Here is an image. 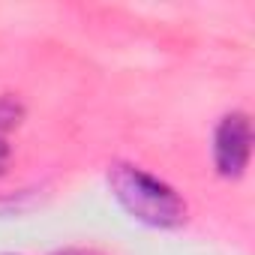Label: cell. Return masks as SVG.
I'll use <instances>...</instances> for the list:
<instances>
[{
    "instance_id": "1",
    "label": "cell",
    "mask_w": 255,
    "mask_h": 255,
    "mask_svg": "<svg viewBox=\"0 0 255 255\" xmlns=\"http://www.w3.org/2000/svg\"><path fill=\"white\" fill-rule=\"evenodd\" d=\"M108 186L126 213L150 228H177L186 219V201L138 165L114 162L108 168Z\"/></svg>"
},
{
    "instance_id": "2",
    "label": "cell",
    "mask_w": 255,
    "mask_h": 255,
    "mask_svg": "<svg viewBox=\"0 0 255 255\" xmlns=\"http://www.w3.org/2000/svg\"><path fill=\"white\" fill-rule=\"evenodd\" d=\"M249 153H252V126L249 117L243 111H231L219 120L216 135H213V162L216 171L228 180H237L246 165H249Z\"/></svg>"
},
{
    "instance_id": "3",
    "label": "cell",
    "mask_w": 255,
    "mask_h": 255,
    "mask_svg": "<svg viewBox=\"0 0 255 255\" xmlns=\"http://www.w3.org/2000/svg\"><path fill=\"white\" fill-rule=\"evenodd\" d=\"M24 117V105L12 96H0V132L12 129V126H18Z\"/></svg>"
},
{
    "instance_id": "4",
    "label": "cell",
    "mask_w": 255,
    "mask_h": 255,
    "mask_svg": "<svg viewBox=\"0 0 255 255\" xmlns=\"http://www.w3.org/2000/svg\"><path fill=\"white\" fill-rule=\"evenodd\" d=\"M9 153H12V150H9V144L0 138V174H3V171H6V165H9Z\"/></svg>"
},
{
    "instance_id": "5",
    "label": "cell",
    "mask_w": 255,
    "mask_h": 255,
    "mask_svg": "<svg viewBox=\"0 0 255 255\" xmlns=\"http://www.w3.org/2000/svg\"><path fill=\"white\" fill-rule=\"evenodd\" d=\"M51 255H99V252H93V249H57Z\"/></svg>"
}]
</instances>
